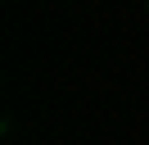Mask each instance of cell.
<instances>
[{"label":"cell","instance_id":"6da1fadb","mask_svg":"<svg viewBox=\"0 0 149 145\" xmlns=\"http://www.w3.org/2000/svg\"><path fill=\"white\" fill-rule=\"evenodd\" d=\"M145 14H149V5H145Z\"/></svg>","mask_w":149,"mask_h":145}]
</instances>
